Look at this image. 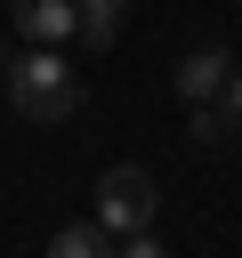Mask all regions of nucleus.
Here are the masks:
<instances>
[{
    "mask_svg": "<svg viewBox=\"0 0 242 258\" xmlns=\"http://www.w3.org/2000/svg\"><path fill=\"white\" fill-rule=\"evenodd\" d=\"M226 81H234V56H226L218 40L186 48V56H177V73H169V89H177L186 105H218V97H226Z\"/></svg>",
    "mask_w": 242,
    "mask_h": 258,
    "instance_id": "7ed1b4c3",
    "label": "nucleus"
},
{
    "mask_svg": "<svg viewBox=\"0 0 242 258\" xmlns=\"http://www.w3.org/2000/svg\"><path fill=\"white\" fill-rule=\"evenodd\" d=\"M121 24H129V0H81V40L89 48H113Z\"/></svg>",
    "mask_w": 242,
    "mask_h": 258,
    "instance_id": "423d86ee",
    "label": "nucleus"
},
{
    "mask_svg": "<svg viewBox=\"0 0 242 258\" xmlns=\"http://www.w3.org/2000/svg\"><path fill=\"white\" fill-rule=\"evenodd\" d=\"M186 137H194V145H226V137H234L226 105H186Z\"/></svg>",
    "mask_w": 242,
    "mask_h": 258,
    "instance_id": "0eeeda50",
    "label": "nucleus"
},
{
    "mask_svg": "<svg viewBox=\"0 0 242 258\" xmlns=\"http://www.w3.org/2000/svg\"><path fill=\"white\" fill-rule=\"evenodd\" d=\"M16 32L32 48H56V40L81 32V0H16Z\"/></svg>",
    "mask_w": 242,
    "mask_h": 258,
    "instance_id": "20e7f679",
    "label": "nucleus"
},
{
    "mask_svg": "<svg viewBox=\"0 0 242 258\" xmlns=\"http://www.w3.org/2000/svg\"><path fill=\"white\" fill-rule=\"evenodd\" d=\"M153 210H161V185H153L137 161H121V169H105V177H97V226H105L113 242L153 234Z\"/></svg>",
    "mask_w": 242,
    "mask_h": 258,
    "instance_id": "f03ea898",
    "label": "nucleus"
},
{
    "mask_svg": "<svg viewBox=\"0 0 242 258\" xmlns=\"http://www.w3.org/2000/svg\"><path fill=\"white\" fill-rule=\"evenodd\" d=\"M218 105H226V121L242 129V64H234V81H226V97H218Z\"/></svg>",
    "mask_w": 242,
    "mask_h": 258,
    "instance_id": "1a4fd4ad",
    "label": "nucleus"
},
{
    "mask_svg": "<svg viewBox=\"0 0 242 258\" xmlns=\"http://www.w3.org/2000/svg\"><path fill=\"white\" fill-rule=\"evenodd\" d=\"M0 81H8V48H0Z\"/></svg>",
    "mask_w": 242,
    "mask_h": 258,
    "instance_id": "9d476101",
    "label": "nucleus"
},
{
    "mask_svg": "<svg viewBox=\"0 0 242 258\" xmlns=\"http://www.w3.org/2000/svg\"><path fill=\"white\" fill-rule=\"evenodd\" d=\"M113 250H121V242H113L97 218H73V226L48 234V258H113Z\"/></svg>",
    "mask_w": 242,
    "mask_h": 258,
    "instance_id": "39448f33",
    "label": "nucleus"
},
{
    "mask_svg": "<svg viewBox=\"0 0 242 258\" xmlns=\"http://www.w3.org/2000/svg\"><path fill=\"white\" fill-rule=\"evenodd\" d=\"M113 258H169V250H161V234H129V242H121Z\"/></svg>",
    "mask_w": 242,
    "mask_h": 258,
    "instance_id": "6e6552de",
    "label": "nucleus"
},
{
    "mask_svg": "<svg viewBox=\"0 0 242 258\" xmlns=\"http://www.w3.org/2000/svg\"><path fill=\"white\" fill-rule=\"evenodd\" d=\"M0 89H8V105H16L24 121H73V105H81V73H73L56 48H32V56H16Z\"/></svg>",
    "mask_w": 242,
    "mask_h": 258,
    "instance_id": "f257e3e1",
    "label": "nucleus"
}]
</instances>
